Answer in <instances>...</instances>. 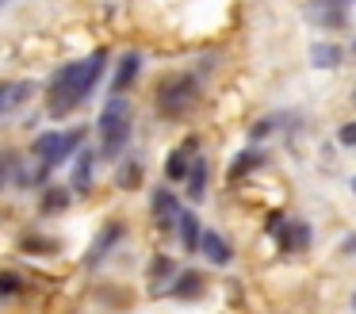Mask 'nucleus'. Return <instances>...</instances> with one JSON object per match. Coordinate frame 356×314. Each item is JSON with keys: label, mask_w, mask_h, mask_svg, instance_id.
I'll use <instances>...</instances> for the list:
<instances>
[{"label": "nucleus", "mask_w": 356, "mask_h": 314, "mask_svg": "<svg viewBox=\"0 0 356 314\" xmlns=\"http://www.w3.org/2000/svg\"><path fill=\"white\" fill-rule=\"evenodd\" d=\"M104 69H108V50H92L85 61H70V65H62L54 77H50L47 84V107L54 119H62V115H70L73 107H81L88 96H92V88L100 84Z\"/></svg>", "instance_id": "obj_1"}, {"label": "nucleus", "mask_w": 356, "mask_h": 314, "mask_svg": "<svg viewBox=\"0 0 356 314\" xmlns=\"http://www.w3.org/2000/svg\"><path fill=\"white\" fill-rule=\"evenodd\" d=\"M85 146V127H73V130H47V134L35 138V157H39V168H35V180H47L58 165L73 161V153Z\"/></svg>", "instance_id": "obj_2"}, {"label": "nucleus", "mask_w": 356, "mask_h": 314, "mask_svg": "<svg viewBox=\"0 0 356 314\" xmlns=\"http://www.w3.org/2000/svg\"><path fill=\"white\" fill-rule=\"evenodd\" d=\"M100 153L108 161H115L127 150V138H131V104L123 96H111L100 111Z\"/></svg>", "instance_id": "obj_3"}, {"label": "nucleus", "mask_w": 356, "mask_h": 314, "mask_svg": "<svg viewBox=\"0 0 356 314\" xmlns=\"http://www.w3.org/2000/svg\"><path fill=\"white\" fill-rule=\"evenodd\" d=\"M195 100H200V81L188 73H177L169 81H161V88H157V111L165 119H180L195 107Z\"/></svg>", "instance_id": "obj_4"}, {"label": "nucleus", "mask_w": 356, "mask_h": 314, "mask_svg": "<svg viewBox=\"0 0 356 314\" xmlns=\"http://www.w3.org/2000/svg\"><path fill=\"white\" fill-rule=\"evenodd\" d=\"M195 150H200V138L188 134L184 142H180L177 150L169 153V161H165V180H172V184L184 180V176H188V165L195 161Z\"/></svg>", "instance_id": "obj_5"}, {"label": "nucleus", "mask_w": 356, "mask_h": 314, "mask_svg": "<svg viewBox=\"0 0 356 314\" xmlns=\"http://www.w3.org/2000/svg\"><path fill=\"white\" fill-rule=\"evenodd\" d=\"M92 165H96V153H92V150H85V146H81V150L73 153L70 191H77V196H88V191H92Z\"/></svg>", "instance_id": "obj_6"}, {"label": "nucleus", "mask_w": 356, "mask_h": 314, "mask_svg": "<svg viewBox=\"0 0 356 314\" xmlns=\"http://www.w3.org/2000/svg\"><path fill=\"white\" fill-rule=\"evenodd\" d=\"M149 207H154L157 226H165V230L177 226V219H180V199L172 196L169 188H157V191H154V199H149Z\"/></svg>", "instance_id": "obj_7"}, {"label": "nucleus", "mask_w": 356, "mask_h": 314, "mask_svg": "<svg viewBox=\"0 0 356 314\" xmlns=\"http://www.w3.org/2000/svg\"><path fill=\"white\" fill-rule=\"evenodd\" d=\"M138 73H142V54L138 50L123 54V58H119V65H115V77H111V92H115V96H123V92L134 84V77H138Z\"/></svg>", "instance_id": "obj_8"}, {"label": "nucleus", "mask_w": 356, "mask_h": 314, "mask_svg": "<svg viewBox=\"0 0 356 314\" xmlns=\"http://www.w3.org/2000/svg\"><path fill=\"white\" fill-rule=\"evenodd\" d=\"M31 92H35L31 81H16V84L0 81V119H4V115H12L19 104H24V100H31Z\"/></svg>", "instance_id": "obj_9"}, {"label": "nucleus", "mask_w": 356, "mask_h": 314, "mask_svg": "<svg viewBox=\"0 0 356 314\" xmlns=\"http://www.w3.org/2000/svg\"><path fill=\"white\" fill-rule=\"evenodd\" d=\"M276 237H280V249L284 253H299L310 245V226L307 222H284V226L276 230Z\"/></svg>", "instance_id": "obj_10"}, {"label": "nucleus", "mask_w": 356, "mask_h": 314, "mask_svg": "<svg viewBox=\"0 0 356 314\" xmlns=\"http://www.w3.org/2000/svg\"><path fill=\"white\" fill-rule=\"evenodd\" d=\"M200 249H203V257H207L211 265H230V257H234V249L226 245V237L215 234V230H203Z\"/></svg>", "instance_id": "obj_11"}, {"label": "nucleus", "mask_w": 356, "mask_h": 314, "mask_svg": "<svg viewBox=\"0 0 356 314\" xmlns=\"http://www.w3.org/2000/svg\"><path fill=\"white\" fill-rule=\"evenodd\" d=\"M310 15H314L322 27H345V19H348L341 0H314V4H310Z\"/></svg>", "instance_id": "obj_12"}, {"label": "nucleus", "mask_w": 356, "mask_h": 314, "mask_svg": "<svg viewBox=\"0 0 356 314\" xmlns=\"http://www.w3.org/2000/svg\"><path fill=\"white\" fill-rule=\"evenodd\" d=\"M207 161L203 157H195L192 165H188V176H184V184H188V199H192V203H200L203 196H207Z\"/></svg>", "instance_id": "obj_13"}, {"label": "nucleus", "mask_w": 356, "mask_h": 314, "mask_svg": "<svg viewBox=\"0 0 356 314\" xmlns=\"http://www.w3.org/2000/svg\"><path fill=\"white\" fill-rule=\"evenodd\" d=\"M177 230H180V245H184L188 253H195V249H200L203 226H200V219H195L192 211H180V219H177Z\"/></svg>", "instance_id": "obj_14"}, {"label": "nucleus", "mask_w": 356, "mask_h": 314, "mask_svg": "<svg viewBox=\"0 0 356 314\" xmlns=\"http://www.w3.org/2000/svg\"><path fill=\"white\" fill-rule=\"evenodd\" d=\"M257 165H264V153L257 150V146H253V150H245V153H238V157H234V165H230V184H238L241 176L253 173Z\"/></svg>", "instance_id": "obj_15"}, {"label": "nucleus", "mask_w": 356, "mask_h": 314, "mask_svg": "<svg viewBox=\"0 0 356 314\" xmlns=\"http://www.w3.org/2000/svg\"><path fill=\"white\" fill-rule=\"evenodd\" d=\"M203 291V276L200 272H180L177 276V283L169 288V295H177V299H192V295H200Z\"/></svg>", "instance_id": "obj_16"}, {"label": "nucleus", "mask_w": 356, "mask_h": 314, "mask_svg": "<svg viewBox=\"0 0 356 314\" xmlns=\"http://www.w3.org/2000/svg\"><path fill=\"white\" fill-rule=\"evenodd\" d=\"M149 276H154V295H161L165 283L177 276V265H172V257H154V265H149Z\"/></svg>", "instance_id": "obj_17"}, {"label": "nucleus", "mask_w": 356, "mask_h": 314, "mask_svg": "<svg viewBox=\"0 0 356 314\" xmlns=\"http://www.w3.org/2000/svg\"><path fill=\"white\" fill-rule=\"evenodd\" d=\"M310 61L318 69H333V65H341V50L333 42H314L310 46Z\"/></svg>", "instance_id": "obj_18"}, {"label": "nucleus", "mask_w": 356, "mask_h": 314, "mask_svg": "<svg viewBox=\"0 0 356 314\" xmlns=\"http://www.w3.org/2000/svg\"><path fill=\"white\" fill-rule=\"evenodd\" d=\"M115 237H123V226H119V222H111L108 230H104L100 237H96V245H92V253H88V265H96V260H100V253H108L111 245H115Z\"/></svg>", "instance_id": "obj_19"}, {"label": "nucleus", "mask_w": 356, "mask_h": 314, "mask_svg": "<svg viewBox=\"0 0 356 314\" xmlns=\"http://www.w3.org/2000/svg\"><path fill=\"white\" fill-rule=\"evenodd\" d=\"M138 180H142V165H138V161H123L119 173H115V184L123 191H131V188H138Z\"/></svg>", "instance_id": "obj_20"}, {"label": "nucleus", "mask_w": 356, "mask_h": 314, "mask_svg": "<svg viewBox=\"0 0 356 314\" xmlns=\"http://www.w3.org/2000/svg\"><path fill=\"white\" fill-rule=\"evenodd\" d=\"M65 203H70V188H47V191H42V211H47V214L62 211Z\"/></svg>", "instance_id": "obj_21"}, {"label": "nucleus", "mask_w": 356, "mask_h": 314, "mask_svg": "<svg viewBox=\"0 0 356 314\" xmlns=\"http://www.w3.org/2000/svg\"><path fill=\"white\" fill-rule=\"evenodd\" d=\"M8 291H19V276L0 272V295H8Z\"/></svg>", "instance_id": "obj_22"}, {"label": "nucleus", "mask_w": 356, "mask_h": 314, "mask_svg": "<svg viewBox=\"0 0 356 314\" xmlns=\"http://www.w3.org/2000/svg\"><path fill=\"white\" fill-rule=\"evenodd\" d=\"M337 138H341V146H356V119L345 123V127L337 130Z\"/></svg>", "instance_id": "obj_23"}, {"label": "nucleus", "mask_w": 356, "mask_h": 314, "mask_svg": "<svg viewBox=\"0 0 356 314\" xmlns=\"http://www.w3.org/2000/svg\"><path fill=\"white\" fill-rule=\"evenodd\" d=\"M12 168H16V165H12V157H8V153H0V188H4V180L12 176Z\"/></svg>", "instance_id": "obj_24"}, {"label": "nucleus", "mask_w": 356, "mask_h": 314, "mask_svg": "<svg viewBox=\"0 0 356 314\" xmlns=\"http://www.w3.org/2000/svg\"><path fill=\"white\" fill-rule=\"evenodd\" d=\"M284 222H287L284 214H280V211H272V214H268V222H264V226H268V230H280V226H284Z\"/></svg>", "instance_id": "obj_25"}, {"label": "nucleus", "mask_w": 356, "mask_h": 314, "mask_svg": "<svg viewBox=\"0 0 356 314\" xmlns=\"http://www.w3.org/2000/svg\"><path fill=\"white\" fill-rule=\"evenodd\" d=\"M341 4H353V0H341Z\"/></svg>", "instance_id": "obj_26"}, {"label": "nucleus", "mask_w": 356, "mask_h": 314, "mask_svg": "<svg viewBox=\"0 0 356 314\" xmlns=\"http://www.w3.org/2000/svg\"><path fill=\"white\" fill-rule=\"evenodd\" d=\"M353 306H356V295H353Z\"/></svg>", "instance_id": "obj_27"}, {"label": "nucleus", "mask_w": 356, "mask_h": 314, "mask_svg": "<svg viewBox=\"0 0 356 314\" xmlns=\"http://www.w3.org/2000/svg\"><path fill=\"white\" fill-rule=\"evenodd\" d=\"M353 54H356V42H353Z\"/></svg>", "instance_id": "obj_28"}, {"label": "nucleus", "mask_w": 356, "mask_h": 314, "mask_svg": "<svg viewBox=\"0 0 356 314\" xmlns=\"http://www.w3.org/2000/svg\"><path fill=\"white\" fill-rule=\"evenodd\" d=\"M353 191H356V180H353Z\"/></svg>", "instance_id": "obj_29"}, {"label": "nucleus", "mask_w": 356, "mask_h": 314, "mask_svg": "<svg viewBox=\"0 0 356 314\" xmlns=\"http://www.w3.org/2000/svg\"><path fill=\"white\" fill-rule=\"evenodd\" d=\"M353 100H356V92H353Z\"/></svg>", "instance_id": "obj_30"}]
</instances>
